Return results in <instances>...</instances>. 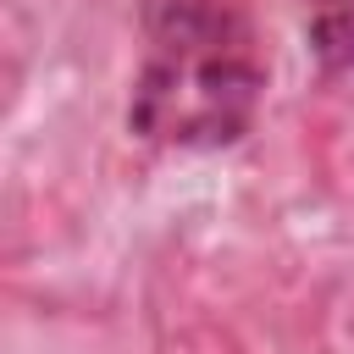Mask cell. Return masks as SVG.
Returning <instances> with one entry per match:
<instances>
[{"label": "cell", "mask_w": 354, "mask_h": 354, "mask_svg": "<svg viewBox=\"0 0 354 354\" xmlns=\"http://www.w3.org/2000/svg\"><path fill=\"white\" fill-rule=\"evenodd\" d=\"M266 94L249 0H138L127 133L155 149H232Z\"/></svg>", "instance_id": "6da1fadb"}, {"label": "cell", "mask_w": 354, "mask_h": 354, "mask_svg": "<svg viewBox=\"0 0 354 354\" xmlns=\"http://www.w3.org/2000/svg\"><path fill=\"white\" fill-rule=\"evenodd\" d=\"M299 22L304 50L326 77L354 72V0H299Z\"/></svg>", "instance_id": "7a4b0ae2"}]
</instances>
